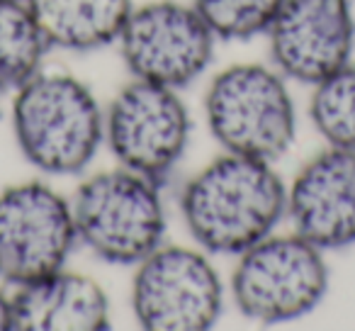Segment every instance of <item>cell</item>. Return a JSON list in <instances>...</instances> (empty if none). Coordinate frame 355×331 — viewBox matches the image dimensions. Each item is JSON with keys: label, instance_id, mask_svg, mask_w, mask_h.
<instances>
[{"label": "cell", "instance_id": "obj_12", "mask_svg": "<svg viewBox=\"0 0 355 331\" xmlns=\"http://www.w3.org/2000/svg\"><path fill=\"white\" fill-rule=\"evenodd\" d=\"M107 326V295L85 275L56 271L20 285L10 297L12 331H100Z\"/></svg>", "mask_w": 355, "mask_h": 331}, {"label": "cell", "instance_id": "obj_15", "mask_svg": "<svg viewBox=\"0 0 355 331\" xmlns=\"http://www.w3.org/2000/svg\"><path fill=\"white\" fill-rule=\"evenodd\" d=\"M309 114L329 146L355 151V64L314 85Z\"/></svg>", "mask_w": 355, "mask_h": 331}, {"label": "cell", "instance_id": "obj_16", "mask_svg": "<svg viewBox=\"0 0 355 331\" xmlns=\"http://www.w3.org/2000/svg\"><path fill=\"white\" fill-rule=\"evenodd\" d=\"M285 0H195L214 37L219 40H251L266 35Z\"/></svg>", "mask_w": 355, "mask_h": 331}, {"label": "cell", "instance_id": "obj_9", "mask_svg": "<svg viewBox=\"0 0 355 331\" xmlns=\"http://www.w3.org/2000/svg\"><path fill=\"white\" fill-rule=\"evenodd\" d=\"M105 134L122 169L158 183L183 158L190 117L175 88L134 80L110 105Z\"/></svg>", "mask_w": 355, "mask_h": 331}, {"label": "cell", "instance_id": "obj_8", "mask_svg": "<svg viewBox=\"0 0 355 331\" xmlns=\"http://www.w3.org/2000/svg\"><path fill=\"white\" fill-rule=\"evenodd\" d=\"M76 239L73 210L49 185L0 193V280L20 287L64 271Z\"/></svg>", "mask_w": 355, "mask_h": 331}, {"label": "cell", "instance_id": "obj_2", "mask_svg": "<svg viewBox=\"0 0 355 331\" xmlns=\"http://www.w3.org/2000/svg\"><path fill=\"white\" fill-rule=\"evenodd\" d=\"M12 129L25 158L51 176L88 166L105 137V117L93 93L71 76L37 74L17 88Z\"/></svg>", "mask_w": 355, "mask_h": 331}, {"label": "cell", "instance_id": "obj_4", "mask_svg": "<svg viewBox=\"0 0 355 331\" xmlns=\"http://www.w3.org/2000/svg\"><path fill=\"white\" fill-rule=\"evenodd\" d=\"M212 137L227 153L275 161L297 134L295 105L280 74L239 64L212 80L205 98Z\"/></svg>", "mask_w": 355, "mask_h": 331}, {"label": "cell", "instance_id": "obj_3", "mask_svg": "<svg viewBox=\"0 0 355 331\" xmlns=\"http://www.w3.org/2000/svg\"><path fill=\"white\" fill-rule=\"evenodd\" d=\"M78 239L107 263H141L163 244L166 212L156 180L129 169L105 171L76 193Z\"/></svg>", "mask_w": 355, "mask_h": 331}, {"label": "cell", "instance_id": "obj_6", "mask_svg": "<svg viewBox=\"0 0 355 331\" xmlns=\"http://www.w3.org/2000/svg\"><path fill=\"white\" fill-rule=\"evenodd\" d=\"M132 307L148 331H205L222 314V282L193 248L158 246L134 275Z\"/></svg>", "mask_w": 355, "mask_h": 331}, {"label": "cell", "instance_id": "obj_5", "mask_svg": "<svg viewBox=\"0 0 355 331\" xmlns=\"http://www.w3.org/2000/svg\"><path fill=\"white\" fill-rule=\"evenodd\" d=\"M329 290L324 251L300 234L266 237L241 253L232 278L236 307L248 319L280 324L309 314Z\"/></svg>", "mask_w": 355, "mask_h": 331}, {"label": "cell", "instance_id": "obj_7", "mask_svg": "<svg viewBox=\"0 0 355 331\" xmlns=\"http://www.w3.org/2000/svg\"><path fill=\"white\" fill-rule=\"evenodd\" d=\"M117 42L134 78L168 88H185L202 76L214 51V35L200 12L173 0L132 10Z\"/></svg>", "mask_w": 355, "mask_h": 331}, {"label": "cell", "instance_id": "obj_13", "mask_svg": "<svg viewBox=\"0 0 355 331\" xmlns=\"http://www.w3.org/2000/svg\"><path fill=\"white\" fill-rule=\"evenodd\" d=\"M49 46L93 51L122 35L132 0H25Z\"/></svg>", "mask_w": 355, "mask_h": 331}, {"label": "cell", "instance_id": "obj_17", "mask_svg": "<svg viewBox=\"0 0 355 331\" xmlns=\"http://www.w3.org/2000/svg\"><path fill=\"white\" fill-rule=\"evenodd\" d=\"M10 329V297L0 290V331Z\"/></svg>", "mask_w": 355, "mask_h": 331}, {"label": "cell", "instance_id": "obj_11", "mask_svg": "<svg viewBox=\"0 0 355 331\" xmlns=\"http://www.w3.org/2000/svg\"><path fill=\"white\" fill-rule=\"evenodd\" d=\"M295 234L321 251L355 244V151L329 146L304 163L287 193Z\"/></svg>", "mask_w": 355, "mask_h": 331}, {"label": "cell", "instance_id": "obj_1", "mask_svg": "<svg viewBox=\"0 0 355 331\" xmlns=\"http://www.w3.org/2000/svg\"><path fill=\"white\" fill-rule=\"evenodd\" d=\"M180 210L200 246L241 256L277 227L287 188L270 161L224 153L185 185Z\"/></svg>", "mask_w": 355, "mask_h": 331}, {"label": "cell", "instance_id": "obj_14", "mask_svg": "<svg viewBox=\"0 0 355 331\" xmlns=\"http://www.w3.org/2000/svg\"><path fill=\"white\" fill-rule=\"evenodd\" d=\"M46 49L25 0H0V90H17L35 78Z\"/></svg>", "mask_w": 355, "mask_h": 331}, {"label": "cell", "instance_id": "obj_10", "mask_svg": "<svg viewBox=\"0 0 355 331\" xmlns=\"http://www.w3.org/2000/svg\"><path fill=\"white\" fill-rule=\"evenodd\" d=\"M266 35L277 71L316 85L350 64L355 20L348 0H285Z\"/></svg>", "mask_w": 355, "mask_h": 331}]
</instances>
